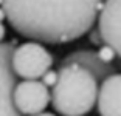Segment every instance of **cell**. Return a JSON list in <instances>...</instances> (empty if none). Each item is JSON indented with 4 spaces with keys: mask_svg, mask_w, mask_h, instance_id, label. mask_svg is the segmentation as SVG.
I'll return each instance as SVG.
<instances>
[{
    "mask_svg": "<svg viewBox=\"0 0 121 116\" xmlns=\"http://www.w3.org/2000/svg\"><path fill=\"white\" fill-rule=\"evenodd\" d=\"M98 57H99L103 62L106 63H112L113 62V59L117 57V53H115V50L112 48V46L106 45V43H103V45H99V48H98Z\"/></svg>",
    "mask_w": 121,
    "mask_h": 116,
    "instance_id": "9c48e42d",
    "label": "cell"
},
{
    "mask_svg": "<svg viewBox=\"0 0 121 116\" xmlns=\"http://www.w3.org/2000/svg\"><path fill=\"white\" fill-rule=\"evenodd\" d=\"M16 46V40L0 43V116H22L13 101L17 76L11 67V56Z\"/></svg>",
    "mask_w": 121,
    "mask_h": 116,
    "instance_id": "5b68a950",
    "label": "cell"
},
{
    "mask_svg": "<svg viewBox=\"0 0 121 116\" xmlns=\"http://www.w3.org/2000/svg\"><path fill=\"white\" fill-rule=\"evenodd\" d=\"M104 0H2L16 33L36 42L68 43L93 28Z\"/></svg>",
    "mask_w": 121,
    "mask_h": 116,
    "instance_id": "6da1fadb",
    "label": "cell"
},
{
    "mask_svg": "<svg viewBox=\"0 0 121 116\" xmlns=\"http://www.w3.org/2000/svg\"><path fill=\"white\" fill-rule=\"evenodd\" d=\"M65 63H78L81 67L87 68L98 81H104L107 76H110V74L115 73L113 65L103 62L98 57V53L92 51V50H78V51H73L67 57L62 59L60 65H65Z\"/></svg>",
    "mask_w": 121,
    "mask_h": 116,
    "instance_id": "ba28073f",
    "label": "cell"
},
{
    "mask_svg": "<svg viewBox=\"0 0 121 116\" xmlns=\"http://www.w3.org/2000/svg\"><path fill=\"white\" fill-rule=\"evenodd\" d=\"M98 31L103 42L121 57V0H104L98 14Z\"/></svg>",
    "mask_w": 121,
    "mask_h": 116,
    "instance_id": "8992f818",
    "label": "cell"
},
{
    "mask_svg": "<svg viewBox=\"0 0 121 116\" xmlns=\"http://www.w3.org/2000/svg\"><path fill=\"white\" fill-rule=\"evenodd\" d=\"M96 107L99 116H121V73L101 81Z\"/></svg>",
    "mask_w": 121,
    "mask_h": 116,
    "instance_id": "52a82bcc",
    "label": "cell"
},
{
    "mask_svg": "<svg viewBox=\"0 0 121 116\" xmlns=\"http://www.w3.org/2000/svg\"><path fill=\"white\" fill-rule=\"evenodd\" d=\"M5 34H6V28H5V25L0 22V43L3 42V39H5Z\"/></svg>",
    "mask_w": 121,
    "mask_h": 116,
    "instance_id": "8fae6325",
    "label": "cell"
},
{
    "mask_svg": "<svg viewBox=\"0 0 121 116\" xmlns=\"http://www.w3.org/2000/svg\"><path fill=\"white\" fill-rule=\"evenodd\" d=\"M42 82L48 88H50V87H54V85H56V82H57V71H54V70H51V68H50V70H48L42 76Z\"/></svg>",
    "mask_w": 121,
    "mask_h": 116,
    "instance_id": "30bf717a",
    "label": "cell"
},
{
    "mask_svg": "<svg viewBox=\"0 0 121 116\" xmlns=\"http://www.w3.org/2000/svg\"><path fill=\"white\" fill-rule=\"evenodd\" d=\"M11 67L16 76L22 79H40L53 67V54L36 40L25 42L14 48Z\"/></svg>",
    "mask_w": 121,
    "mask_h": 116,
    "instance_id": "3957f363",
    "label": "cell"
},
{
    "mask_svg": "<svg viewBox=\"0 0 121 116\" xmlns=\"http://www.w3.org/2000/svg\"><path fill=\"white\" fill-rule=\"evenodd\" d=\"M5 19H6V12H5V9L2 6H0V22H3Z\"/></svg>",
    "mask_w": 121,
    "mask_h": 116,
    "instance_id": "7c38bea8",
    "label": "cell"
},
{
    "mask_svg": "<svg viewBox=\"0 0 121 116\" xmlns=\"http://www.w3.org/2000/svg\"><path fill=\"white\" fill-rule=\"evenodd\" d=\"M98 79L78 63L60 65L51 90V105L62 116H86L98 101Z\"/></svg>",
    "mask_w": 121,
    "mask_h": 116,
    "instance_id": "7a4b0ae2",
    "label": "cell"
},
{
    "mask_svg": "<svg viewBox=\"0 0 121 116\" xmlns=\"http://www.w3.org/2000/svg\"><path fill=\"white\" fill-rule=\"evenodd\" d=\"M33 116H56V115H53V113H39V115H33Z\"/></svg>",
    "mask_w": 121,
    "mask_h": 116,
    "instance_id": "4fadbf2b",
    "label": "cell"
},
{
    "mask_svg": "<svg viewBox=\"0 0 121 116\" xmlns=\"http://www.w3.org/2000/svg\"><path fill=\"white\" fill-rule=\"evenodd\" d=\"M14 107L20 115L33 116L43 113V110L51 104V91L42 81L23 79L17 82L13 93Z\"/></svg>",
    "mask_w": 121,
    "mask_h": 116,
    "instance_id": "277c9868",
    "label": "cell"
}]
</instances>
